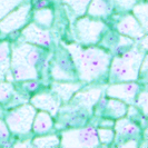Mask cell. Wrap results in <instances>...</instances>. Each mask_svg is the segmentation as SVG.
Instances as JSON below:
<instances>
[{"label": "cell", "instance_id": "6da1fadb", "mask_svg": "<svg viewBox=\"0 0 148 148\" xmlns=\"http://www.w3.org/2000/svg\"><path fill=\"white\" fill-rule=\"evenodd\" d=\"M10 71L14 82L46 80L49 76V49L15 40L10 44Z\"/></svg>", "mask_w": 148, "mask_h": 148}, {"label": "cell", "instance_id": "7a4b0ae2", "mask_svg": "<svg viewBox=\"0 0 148 148\" xmlns=\"http://www.w3.org/2000/svg\"><path fill=\"white\" fill-rule=\"evenodd\" d=\"M74 61L77 78L84 85L107 79L112 55L100 46H82L77 42H60Z\"/></svg>", "mask_w": 148, "mask_h": 148}, {"label": "cell", "instance_id": "3957f363", "mask_svg": "<svg viewBox=\"0 0 148 148\" xmlns=\"http://www.w3.org/2000/svg\"><path fill=\"white\" fill-rule=\"evenodd\" d=\"M147 52L140 49L137 42L120 56H114L108 68L107 82L109 84L121 82H138L139 68Z\"/></svg>", "mask_w": 148, "mask_h": 148}, {"label": "cell", "instance_id": "277c9868", "mask_svg": "<svg viewBox=\"0 0 148 148\" xmlns=\"http://www.w3.org/2000/svg\"><path fill=\"white\" fill-rule=\"evenodd\" d=\"M108 29L109 27L104 21V19L84 15L76 18L74 23L75 41L82 46H95L98 45Z\"/></svg>", "mask_w": 148, "mask_h": 148}, {"label": "cell", "instance_id": "5b68a950", "mask_svg": "<svg viewBox=\"0 0 148 148\" xmlns=\"http://www.w3.org/2000/svg\"><path fill=\"white\" fill-rule=\"evenodd\" d=\"M37 109L28 103L11 108L3 114V120L10 133L16 136H28L31 134V126Z\"/></svg>", "mask_w": 148, "mask_h": 148}, {"label": "cell", "instance_id": "8992f818", "mask_svg": "<svg viewBox=\"0 0 148 148\" xmlns=\"http://www.w3.org/2000/svg\"><path fill=\"white\" fill-rule=\"evenodd\" d=\"M60 145L64 148H95L100 146L97 137V127L80 126L61 130Z\"/></svg>", "mask_w": 148, "mask_h": 148}, {"label": "cell", "instance_id": "52a82bcc", "mask_svg": "<svg viewBox=\"0 0 148 148\" xmlns=\"http://www.w3.org/2000/svg\"><path fill=\"white\" fill-rule=\"evenodd\" d=\"M49 77L55 82L78 80L74 61L64 46L59 45L49 61Z\"/></svg>", "mask_w": 148, "mask_h": 148}, {"label": "cell", "instance_id": "ba28073f", "mask_svg": "<svg viewBox=\"0 0 148 148\" xmlns=\"http://www.w3.org/2000/svg\"><path fill=\"white\" fill-rule=\"evenodd\" d=\"M31 0L23 2L11 10L0 20V36L7 37L22 29L31 20Z\"/></svg>", "mask_w": 148, "mask_h": 148}, {"label": "cell", "instance_id": "9c48e42d", "mask_svg": "<svg viewBox=\"0 0 148 148\" xmlns=\"http://www.w3.org/2000/svg\"><path fill=\"white\" fill-rule=\"evenodd\" d=\"M16 40L36 45L46 49H51L55 42L50 29L41 28L32 21L28 22L22 29H20V32Z\"/></svg>", "mask_w": 148, "mask_h": 148}, {"label": "cell", "instance_id": "30bf717a", "mask_svg": "<svg viewBox=\"0 0 148 148\" xmlns=\"http://www.w3.org/2000/svg\"><path fill=\"white\" fill-rule=\"evenodd\" d=\"M127 108L128 105L124 101L103 95L94 106L92 115L97 118H109L116 120L126 116Z\"/></svg>", "mask_w": 148, "mask_h": 148}, {"label": "cell", "instance_id": "8fae6325", "mask_svg": "<svg viewBox=\"0 0 148 148\" xmlns=\"http://www.w3.org/2000/svg\"><path fill=\"white\" fill-rule=\"evenodd\" d=\"M144 87H146V85H141L140 82H112L106 85L105 95L107 97L119 99L127 105H134L137 95Z\"/></svg>", "mask_w": 148, "mask_h": 148}, {"label": "cell", "instance_id": "7c38bea8", "mask_svg": "<svg viewBox=\"0 0 148 148\" xmlns=\"http://www.w3.org/2000/svg\"><path fill=\"white\" fill-rule=\"evenodd\" d=\"M112 128L115 130V139L112 145L115 146H118L121 143L130 139H137L140 141L143 138L144 129L141 128V126L126 116L116 119Z\"/></svg>", "mask_w": 148, "mask_h": 148}, {"label": "cell", "instance_id": "4fadbf2b", "mask_svg": "<svg viewBox=\"0 0 148 148\" xmlns=\"http://www.w3.org/2000/svg\"><path fill=\"white\" fill-rule=\"evenodd\" d=\"M135 44H136V40L123 36L118 34L116 30H111L109 28L101 37L100 41L98 42V46L108 50L114 57V56H120L121 53L126 52L132 47H134Z\"/></svg>", "mask_w": 148, "mask_h": 148}, {"label": "cell", "instance_id": "5bb4252c", "mask_svg": "<svg viewBox=\"0 0 148 148\" xmlns=\"http://www.w3.org/2000/svg\"><path fill=\"white\" fill-rule=\"evenodd\" d=\"M105 88L106 85H98L95 87H88V88L82 87L73 96L68 104L77 106L86 110L89 115H92L94 106L99 100V98L105 95Z\"/></svg>", "mask_w": 148, "mask_h": 148}, {"label": "cell", "instance_id": "9a60e30c", "mask_svg": "<svg viewBox=\"0 0 148 148\" xmlns=\"http://www.w3.org/2000/svg\"><path fill=\"white\" fill-rule=\"evenodd\" d=\"M117 15V20L115 21V30L118 34L132 38L134 40H138L147 34V31L141 27L139 21L135 18L133 14H130V11Z\"/></svg>", "mask_w": 148, "mask_h": 148}, {"label": "cell", "instance_id": "2e32d148", "mask_svg": "<svg viewBox=\"0 0 148 148\" xmlns=\"http://www.w3.org/2000/svg\"><path fill=\"white\" fill-rule=\"evenodd\" d=\"M29 103L37 110L47 111L52 117H56L61 107V101L51 91H37L29 98Z\"/></svg>", "mask_w": 148, "mask_h": 148}, {"label": "cell", "instance_id": "e0dca14e", "mask_svg": "<svg viewBox=\"0 0 148 148\" xmlns=\"http://www.w3.org/2000/svg\"><path fill=\"white\" fill-rule=\"evenodd\" d=\"M49 90L58 97L61 104H68L75 94L84 87V84L79 80L76 82H50Z\"/></svg>", "mask_w": 148, "mask_h": 148}, {"label": "cell", "instance_id": "ac0fdd59", "mask_svg": "<svg viewBox=\"0 0 148 148\" xmlns=\"http://www.w3.org/2000/svg\"><path fill=\"white\" fill-rule=\"evenodd\" d=\"M114 14L116 8L112 0H91L86 10V15L98 19H108Z\"/></svg>", "mask_w": 148, "mask_h": 148}, {"label": "cell", "instance_id": "d6986e66", "mask_svg": "<svg viewBox=\"0 0 148 148\" xmlns=\"http://www.w3.org/2000/svg\"><path fill=\"white\" fill-rule=\"evenodd\" d=\"M53 127H55V120L51 115L47 111L39 110L35 115L31 126V133L36 136L49 134L53 129Z\"/></svg>", "mask_w": 148, "mask_h": 148}, {"label": "cell", "instance_id": "ffe728a7", "mask_svg": "<svg viewBox=\"0 0 148 148\" xmlns=\"http://www.w3.org/2000/svg\"><path fill=\"white\" fill-rule=\"evenodd\" d=\"M10 42L7 39L0 41V82H14V77L10 71Z\"/></svg>", "mask_w": 148, "mask_h": 148}, {"label": "cell", "instance_id": "44dd1931", "mask_svg": "<svg viewBox=\"0 0 148 148\" xmlns=\"http://www.w3.org/2000/svg\"><path fill=\"white\" fill-rule=\"evenodd\" d=\"M55 20V12L51 8L45 7L34 9L31 11V21L45 29H50Z\"/></svg>", "mask_w": 148, "mask_h": 148}, {"label": "cell", "instance_id": "7402d4cb", "mask_svg": "<svg viewBox=\"0 0 148 148\" xmlns=\"http://www.w3.org/2000/svg\"><path fill=\"white\" fill-rule=\"evenodd\" d=\"M16 92L17 90L14 82L7 80L0 82V106L3 108V110H7L9 108Z\"/></svg>", "mask_w": 148, "mask_h": 148}, {"label": "cell", "instance_id": "603a6c76", "mask_svg": "<svg viewBox=\"0 0 148 148\" xmlns=\"http://www.w3.org/2000/svg\"><path fill=\"white\" fill-rule=\"evenodd\" d=\"M32 147L36 148H53L58 147L60 145L59 135L57 134H45L38 135L31 138Z\"/></svg>", "mask_w": 148, "mask_h": 148}, {"label": "cell", "instance_id": "cb8c5ba5", "mask_svg": "<svg viewBox=\"0 0 148 148\" xmlns=\"http://www.w3.org/2000/svg\"><path fill=\"white\" fill-rule=\"evenodd\" d=\"M132 14L139 21L141 27L148 32V5L146 0H139L132 8Z\"/></svg>", "mask_w": 148, "mask_h": 148}, {"label": "cell", "instance_id": "d4e9b609", "mask_svg": "<svg viewBox=\"0 0 148 148\" xmlns=\"http://www.w3.org/2000/svg\"><path fill=\"white\" fill-rule=\"evenodd\" d=\"M91 0H61V3H64L70 12L74 15L75 18L82 17L86 15V10L88 8Z\"/></svg>", "mask_w": 148, "mask_h": 148}, {"label": "cell", "instance_id": "484cf974", "mask_svg": "<svg viewBox=\"0 0 148 148\" xmlns=\"http://www.w3.org/2000/svg\"><path fill=\"white\" fill-rule=\"evenodd\" d=\"M15 84L18 85V86H15L16 90L28 97L34 95L35 92H37L41 86L39 80H25V82H15Z\"/></svg>", "mask_w": 148, "mask_h": 148}, {"label": "cell", "instance_id": "4316f807", "mask_svg": "<svg viewBox=\"0 0 148 148\" xmlns=\"http://www.w3.org/2000/svg\"><path fill=\"white\" fill-rule=\"evenodd\" d=\"M97 137L103 146L112 145L115 139V130L110 127H97Z\"/></svg>", "mask_w": 148, "mask_h": 148}, {"label": "cell", "instance_id": "83f0119b", "mask_svg": "<svg viewBox=\"0 0 148 148\" xmlns=\"http://www.w3.org/2000/svg\"><path fill=\"white\" fill-rule=\"evenodd\" d=\"M30 0H0V20L16 7Z\"/></svg>", "mask_w": 148, "mask_h": 148}, {"label": "cell", "instance_id": "f1b7e54d", "mask_svg": "<svg viewBox=\"0 0 148 148\" xmlns=\"http://www.w3.org/2000/svg\"><path fill=\"white\" fill-rule=\"evenodd\" d=\"M147 90H146V87L141 89L139 91V94L137 95L136 99H135V106L141 111V114L144 116L147 117L148 114V98H147Z\"/></svg>", "mask_w": 148, "mask_h": 148}, {"label": "cell", "instance_id": "f546056e", "mask_svg": "<svg viewBox=\"0 0 148 148\" xmlns=\"http://www.w3.org/2000/svg\"><path fill=\"white\" fill-rule=\"evenodd\" d=\"M137 1L138 0H112L116 8V14H124L130 11Z\"/></svg>", "mask_w": 148, "mask_h": 148}, {"label": "cell", "instance_id": "4dcf8cb0", "mask_svg": "<svg viewBox=\"0 0 148 148\" xmlns=\"http://www.w3.org/2000/svg\"><path fill=\"white\" fill-rule=\"evenodd\" d=\"M10 130L8 126L6 125L3 118H0V146H6L8 145L7 143L10 140Z\"/></svg>", "mask_w": 148, "mask_h": 148}, {"label": "cell", "instance_id": "1f68e13d", "mask_svg": "<svg viewBox=\"0 0 148 148\" xmlns=\"http://www.w3.org/2000/svg\"><path fill=\"white\" fill-rule=\"evenodd\" d=\"M139 140H137V139H130V140H127V141H124V143H121L120 145H118L117 147H120V148H137L139 146Z\"/></svg>", "mask_w": 148, "mask_h": 148}, {"label": "cell", "instance_id": "d6a6232c", "mask_svg": "<svg viewBox=\"0 0 148 148\" xmlns=\"http://www.w3.org/2000/svg\"><path fill=\"white\" fill-rule=\"evenodd\" d=\"M50 3H51V2H50L49 0H36V1L32 3V8H34V9H39V8L49 7Z\"/></svg>", "mask_w": 148, "mask_h": 148}, {"label": "cell", "instance_id": "836d02e7", "mask_svg": "<svg viewBox=\"0 0 148 148\" xmlns=\"http://www.w3.org/2000/svg\"><path fill=\"white\" fill-rule=\"evenodd\" d=\"M115 124V120L109 118H100V121L98 123V126L97 127H110L112 128Z\"/></svg>", "mask_w": 148, "mask_h": 148}, {"label": "cell", "instance_id": "e575fe53", "mask_svg": "<svg viewBox=\"0 0 148 148\" xmlns=\"http://www.w3.org/2000/svg\"><path fill=\"white\" fill-rule=\"evenodd\" d=\"M14 147H32L31 144V138L30 139H25V140H20L18 143L14 144Z\"/></svg>", "mask_w": 148, "mask_h": 148}, {"label": "cell", "instance_id": "d590c367", "mask_svg": "<svg viewBox=\"0 0 148 148\" xmlns=\"http://www.w3.org/2000/svg\"><path fill=\"white\" fill-rule=\"evenodd\" d=\"M3 111H5V110H3V108L0 106V118H3V114H5Z\"/></svg>", "mask_w": 148, "mask_h": 148}, {"label": "cell", "instance_id": "8d00e7d4", "mask_svg": "<svg viewBox=\"0 0 148 148\" xmlns=\"http://www.w3.org/2000/svg\"><path fill=\"white\" fill-rule=\"evenodd\" d=\"M50 2H53V3H59V2H61V0H49Z\"/></svg>", "mask_w": 148, "mask_h": 148}, {"label": "cell", "instance_id": "74e56055", "mask_svg": "<svg viewBox=\"0 0 148 148\" xmlns=\"http://www.w3.org/2000/svg\"><path fill=\"white\" fill-rule=\"evenodd\" d=\"M138 1H139V0H138Z\"/></svg>", "mask_w": 148, "mask_h": 148}]
</instances>
